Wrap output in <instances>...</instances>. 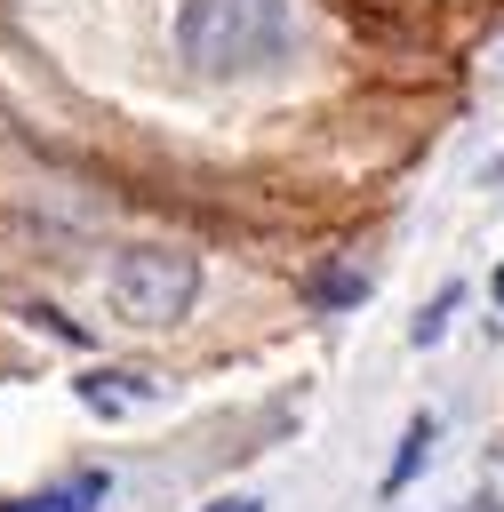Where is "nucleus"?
Masks as SVG:
<instances>
[{
  "label": "nucleus",
  "mask_w": 504,
  "mask_h": 512,
  "mask_svg": "<svg viewBox=\"0 0 504 512\" xmlns=\"http://www.w3.org/2000/svg\"><path fill=\"white\" fill-rule=\"evenodd\" d=\"M176 48L192 72H256L288 48V0H184Z\"/></svg>",
  "instance_id": "f257e3e1"
},
{
  "label": "nucleus",
  "mask_w": 504,
  "mask_h": 512,
  "mask_svg": "<svg viewBox=\"0 0 504 512\" xmlns=\"http://www.w3.org/2000/svg\"><path fill=\"white\" fill-rule=\"evenodd\" d=\"M104 296L128 328H176L200 296V256L184 248H128L112 272H104Z\"/></svg>",
  "instance_id": "f03ea898"
},
{
  "label": "nucleus",
  "mask_w": 504,
  "mask_h": 512,
  "mask_svg": "<svg viewBox=\"0 0 504 512\" xmlns=\"http://www.w3.org/2000/svg\"><path fill=\"white\" fill-rule=\"evenodd\" d=\"M72 392H80V408H96V416H128V408H152V400H160V384L136 376V368H88Z\"/></svg>",
  "instance_id": "7ed1b4c3"
},
{
  "label": "nucleus",
  "mask_w": 504,
  "mask_h": 512,
  "mask_svg": "<svg viewBox=\"0 0 504 512\" xmlns=\"http://www.w3.org/2000/svg\"><path fill=\"white\" fill-rule=\"evenodd\" d=\"M432 440H440V416H432V408H416V416H408V432H400V448H392V464H384V496H408V480L432 464Z\"/></svg>",
  "instance_id": "20e7f679"
},
{
  "label": "nucleus",
  "mask_w": 504,
  "mask_h": 512,
  "mask_svg": "<svg viewBox=\"0 0 504 512\" xmlns=\"http://www.w3.org/2000/svg\"><path fill=\"white\" fill-rule=\"evenodd\" d=\"M104 504V472H80V480H64V488H48V496H24V504H8V512H96Z\"/></svg>",
  "instance_id": "39448f33"
},
{
  "label": "nucleus",
  "mask_w": 504,
  "mask_h": 512,
  "mask_svg": "<svg viewBox=\"0 0 504 512\" xmlns=\"http://www.w3.org/2000/svg\"><path fill=\"white\" fill-rule=\"evenodd\" d=\"M456 304H464V280H448V288H432V304L416 312V328H408V344L424 352V344H440L448 336V320H456Z\"/></svg>",
  "instance_id": "423d86ee"
},
{
  "label": "nucleus",
  "mask_w": 504,
  "mask_h": 512,
  "mask_svg": "<svg viewBox=\"0 0 504 512\" xmlns=\"http://www.w3.org/2000/svg\"><path fill=\"white\" fill-rule=\"evenodd\" d=\"M312 296H320V304H360V296H368V280H360V272H320V280H312Z\"/></svg>",
  "instance_id": "0eeeda50"
},
{
  "label": "nucleus",
  "mask_w": 504,
  "mask_h": 512,
  "mask_svg": "<svg viewBox=\"0 0 504 512\" xmlns=\"http://www.w3.org/2000/svg\"><path fill=\"white\" fill-rule=\"evenodd\" d=\"M24 320H32V328H48V336H56V344H88V328H80V320H64V312H56V304H32V312H24Z\"/></svg>",
  "instance_id": "6e6552de"
},
{
  "label": "nucleus",
  "mask_w": 504,
  "mask_h": 512,
  "mask_svg": "<svg viewBox=\"0 0 504 512\" xmlns=\"http://www.w3.org/2000/svg\"><path fill=\"white\" fill-rule=\"evenodd\" d=\"M200 512H264L256 496H216V504H200Z\"/></svg>",
  "instance_id": "1a4fd4ad"
},
{
  "label": "nucleus",
  "mask_w": 504,
  "mask_h": 512,
  "mask_svg": "<svg viewBox=\"0 0 504 512\" xmlns=\"http://www.w3.org/2000/svg\"><path fill=\"white\" fill-rule=\"evenodd\" d=\"M496 168H504V160H496Z\"/></svg>",
  "instance_id": "9d476101"
}]
</instances>
